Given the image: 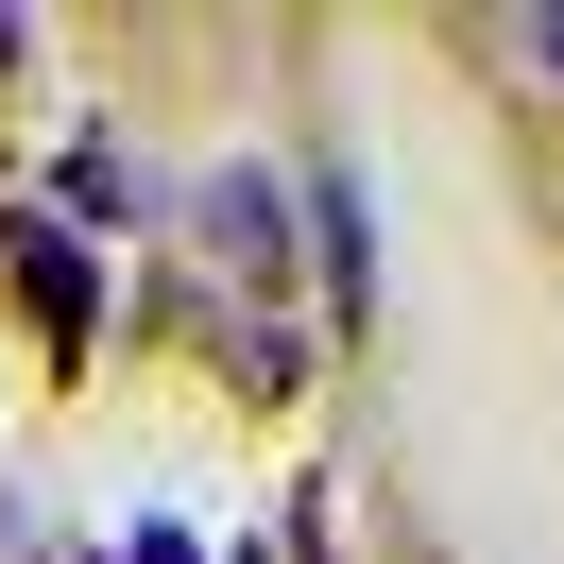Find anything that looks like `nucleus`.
<instances>
[{
	"mask_svg": "<svg viewBox=\"0 0 564 564\" xmlns=\"http://www.w3.org/2000/svg\"><path fill=\"white\" fill-rule=\"evenodd\" d=\"M0 274H18V308H35V325H52L69 359L104 343V274H86V257L52 240V223H0Z\"/></svg>",
	"mask_w": 564,
	"mask_h": 564,
	"instance_id": "f257e3e1",
	"label": "nucleus"
},
{
	"mask_svg": "<svg viewBox=\"0 0 564 564\" xmlns=\"http://www.w3.org/2000/svg\"><path fill=\"white\" fill-rule=\"evenodd\" d=\"M206 240L274 274V257H291V188H274V172H223V188H206Z\"/></svg>",
	"mask_w": 564,
	"mask_h": 564,
	"instance_id": "f03ea898",
	"label": "nucleus"
},
{
	"mask_svg": "<svg viewBox=\"0 0 564 564\" xmlns=\"http://www.w3.org/2000/svg\"><path fill=\"white\" fill-rule=\"evenodd\" d=\"M308 223H325V274H343V308H359V291H377V223H359V188L325 172V188H308Z\"/></svg>",
	"mask_w": 564,
	"mask_h": 564,
	"instance_id": "7ed1b4c3",
	"label": "nucleus"
},
{
	"mask_svg": "<svg viewBox=\"0 0 564 564\" xmlns=\"http://www.w3.org/2000/svg\"><path fill=\"white\" fill-rule=\"evenodd\" d=\"M120 564H206V547H188V530H138V547H120Z\"/></svg>",
	"mask_w": 564,
	"mask_h": 564,
	"instance_id": "20e7f679",
	"label": "nucleus"
},
{
	"mask_svg": "<svg viewBox=\"0 0 564 564\" xmlns=\"http://www.w3.org/2000/svg\"><path fill=\"white\" fill-rule=\"evenodd\" d=\"M530 69H564V0H547V18H530Z\"/></svg>",
	"mask_w": 564,
	"mask_h": 564,
	"instance_id": "39448f33",
	"label": "nucleus"
}]
</instances>
